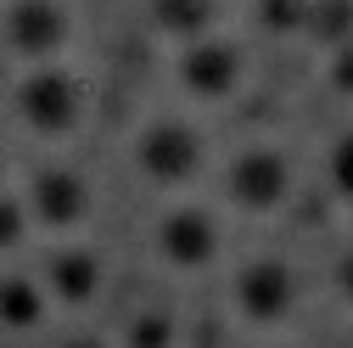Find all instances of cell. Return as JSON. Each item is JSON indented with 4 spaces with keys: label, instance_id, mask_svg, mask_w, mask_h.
I'll return each instance as SVG.
<instances>
[{
    "label": "cell",
    "instance_id": "6da1fadb",
    "mask_svg": "<svg viewBox=\"0 0 353 348\" xmlns=\"http://www.w3.org/2000/svg\"><path fill=\"white\" fill-rule=\"evenodd\" d=\"M174 73H180V90L185 96H196V102H230V96H241V84H247V51L236 46V39L202 34V39H191V46H180Z\"/></svg>",
    "mask_w": 353,
    "mask_h": 348
},
{
    "label": "cell",
    "instance_id": "7a4b0ae2",
    "mask_svg": "<svg viewBox=\"0 0 353 348\" xmlns=\"http://www.w3.org/2000/svg\"><path fill=\"white\" fill-rule=\"evenodd\" d=\"M202 129L185 124V118H157L141 129V141H135V163L146 180L157 186H185L202 174Z\"/></svg>",
    "mask_w": 353,
    "mask_h": 348
},
{
    "label": "cell",
    "instance_id": "3957f363",
    "mask_svg": "<svg viewBox=\"0 0 353 348\" xmlns=\"http://www.w3.org/2000/svg\"><path fill=\"white\" fill-rule=\"evenodd\" d=\"M225 191L236 208H252V213H270L292 197V157L270 141H252L230 157L225 168Z\"/></svg>",
    "mask_w": 353,
    "mask_h": 348
},
{
    "label": "cell",
    "instance_id": "277c9868",
    "mask_svg": "<svg viewBox=\"0 0 353 348\" xmlns=\"http://www.w3.org/2000/svg\"><path fill=\"white\" fill-rule=\"evenodd\" d=\"M17 113L28 129H39V135H68V129L79 124L84 113V84L51 62H39L23 84H17Z\"/></svg>",
    "mask_w": 353,
    "mask_h": 348
},
{
    "label": "cell",
    "instance_id": "5b68a950",
    "mask_svg": "<svg viewBox=\"0 0 353 348\" xmlns=\"http://www.w3.org/2000/svg\"><path fill=\"white\" fill-rule=\"evenodd\" d=\"M73 34V17L62 0H12L6 17H0V39H6V51H17L23 62H51L62 57Z\"/></svg>",
    "mask_w": 353,
    "mask_h": 348
},
{
    "label": "cell",
    "instance_id": "8992f818",
    "mask_svg": "<svg viewBox=\"0 0 353 348\" xmlns=\"http://www.w3.org/2000/svg\"><path fill=\"white\" fill-rule=\"evenodd\" d=\"M236 309L252 326H281L297 309V276L286 258H252L236 276Z\"/></svg>",
    "mask_w": 353,
    "mask_h": 348
},
{
    "label": "cell",
    "instance_id": "52a82bcc",
    "mask_svg": "<svg viewBox=\"0 0 353 348\" xmlns=\"http://www.w3.org/2000/svg\"><path fill=\"white\" fill-rule=\"evenodd\" d=\"M157 253L174 270H202L219 258V220L208 208H174L157 225Z\"/></svg>",
    "mask_w": 353,
    "mask_h": 348
},
{
    "label": "cell",
    "instance_id": "ba28073f",
    "mask_svg": "<svg viewBox=\"0 0 353 348\" xmlns=\"http://www.w3.org/2000/svg\"><path fill=\"white\" fill-rule=\"evenodd\" d=\"M34 208L46 225H79L84 213H90V191L73 168H46L34 180Z\"/></svg>",
    "mask_w": 353,
    "mask_h": 348
},
{
    "label": "cell",
    "instance_id": "9c48e42d",
    "mask_svg": "<svg viewBox=\"0 0 353 348\" xmlns=\"http://www.w3.org/2000/svg\"><path fill=\"white\" fill-rule=\"evenodd\" d=\"M146 17H152L157 34L191 46V39L219 28V0H146Z\"/></svg>",
    "mask_w": 353,
    "mask_h": 348
},
{
    "label": "cell",
    "instance_id": "30bf717a",
    "mask_svg": "<svg viewBox=\"0 0 353 348\" xmlns=\"http://www.w3.org/2000/svg\"><path fill=\"white\" fill-rule=\"evenodd\" d=\"M303 34H308V39H320L325 51L347 46V39H353V0H314V6H308Z\"/></svg>",
    "mask_w": 353,
    "mask_h": 348
},
{
    "label": "cell",
    "instance_id": "8fae6325",
    "mask_svg": "<svg viewBox=\"0 0 353 348\" xmlns=\"http://www.w3.org/2000/svg\"><path fill=\"white\" fill-rule=\"evenodd\" d=\"M51 281H57V292H62L68 303H84V298L96 292L101 270H96L90 253H57V258H51Z\"/></svg>",
    "mask_w": 353,
    "mask_h": 348
},
{
    "label": "cell",
    "instance_id": "7c38bea8",
    "mask_svg": "<svg viewBox=\"0 0 353 348\" xmlns=\"http://www.w3.org/2000/svg\"><path fill=\"white\" fill-rule=\"evenodd\" d=\"M247 6H252V23H258L263 34L286 39V34H303L308 6H314V0H247Z\"/></svg>",
    "mask_w": 353,
    "mask_h": 348
},
{
    "label": "cell",
    "instance_id": "4fadbf2b",
    "mask_svg": "<svg viewBox=\"0 0 353 348\" xmlns=\"http://www.w3.org/2000/svg\"><path fill=\"white\" fill-rule=\"evenodd\" d=\"M0 320L6 326H34L39 320V292L28 281H6L0 287Z\"/></svg>",
    "mask_w": 353,
    "mask_h": 348
},
{
    "label": "cell",
    "instance_id": "5bb4252c",
    "mask_svg": "<svg viewBox=\"0 0 353 348\" xmlns=\"http://www.w3.org/2000/svg\"><path fill=\"white\" fill-rule=\"evenodd\" d=\"M325 174H331V191L342 202H353V129H342V135L331 141L325 152Z\"/></svg>",
    "mask_w": 353,
    "mask_h": 348
},
{
    "label": "cell",
    "instance_id": "9a60e30c",
    "mask_svg": "<svg viewBox=\"0 0 353 348\" xmlns=\"http://www.w3.org/2000/svg\"><path fill=\"white\" fill-rule=\"evenodd\" d=\"M129 342L135 348H174V320L168 315H141L135 331H129Z\"/></svg>",
    "mask_w": 353,
    "mask_h": 348
},
{
    "label": "cell",
    "instance_id": "2e32d148",
    "mask_svg": "<svg viewBox=\"0 0 353 348\" xmlns=\"http://www.w3.org/2000/svg\"><path fill=\"white\" fill-rule=\"evenodd\" d=\"M325 79H331L336 90L353 102V39H347V46H336V51L325 57Z\"/></svg>",
    "mask_w": 353,
    "mask_h": 348
},
{
    "label": "cell",
    "instance_id": "e0dca14e",
    "mask_svg": "<svg viewBox=\"0 0 353 348\" xmlns=\"http://www.w3.org/2000/svg\"><path fill=\"white\" fill-rule=\"evenodd\" d=\"M17 236H23V208L0 197V247H6V242H17Z\"/></svg>",
    "mask_w": 353,
    "mask_h": 348
},
{
    "label": "cell",
    "instance_id": "ac0fdd59",
    "mask_svg": "<svg viewBox=\"0 0 353 348\" xmlns=\"http://www.w3.org/2000/svg\"><path fill=\"white\" fill-rule=\"evenodd\" d=\"M331 276H336V292H342V298L353 303V247H347V253L336 258V270H331Z\"/></svg>",
    "mask_w": 353,
    "mask_h": 348
},
{
    "label": "cell",
    "instance_id": "d6986e66",
    "mask_svg": "<svg viewBox=\"0 0 353 348\" xmlns=\"http://www.w3.org/2000/svg\"><path fill=\"white\" fill-rule=\"evenodd\" d=\"M79 348H101V342H79Z\"/></svg>",
    "mask_w": 353,
    "mask_h": 348
}]
</instances>
